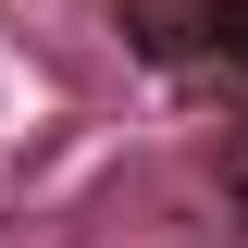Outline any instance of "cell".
Masks as SVG:
<instances>
[{
    "label": "cell",
    "instance_id": "obj_1",
    "mask_svg": "<svg viewBox=\"0 0 248 248\" xmlns=\"http://www.w3.org/2000/svg\"><path fill=\"white\" fill-rule=\"evenodd\" d=\"M211 50H223V62L248 75V0H211Z\"/></svg>",
    "mask_w": 248,
    "mask_h": 248
}]
</instances>
